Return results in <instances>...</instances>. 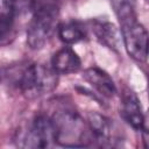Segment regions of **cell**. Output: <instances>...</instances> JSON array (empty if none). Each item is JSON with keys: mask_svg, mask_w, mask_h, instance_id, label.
<instances>
[{"mask_svg": "<svg viewBox=\"0 0 149 149\" xmlns=\"http://www.w3.org/2000/svg\"><path fill=\"white\" fill-rule=\"evenodd\" d=\"M10 72L5 73L8 78H12L13 84L19 88V91L28 99H35L47 93L52 92L57 87L58 73L52 69V66H47L44 64L31 63L24 66L13 68Z\"/></svg>", "mask_w": 149, "mask_h": 149, "instance_id": "cell-1", "label": "cell"}, {"mask_svg": "<svg viewBox=\"0 0 149 149\" xmlns=\"http://www.w3.org/2000/svg\"><path fill=\"white\" fill-rule=\"evenodd\" d=\"M55 128V142L62 147H86L94 141L88 122L72 109H62L51 118Z\"/></svg>", "mask_w": 149, "mask_h": 149, "instance_id": "cell-2", "label": "cell"}, {"mask_svg": "<svg viewBox=\"0 0 149 149\" xmlns=\"http://www.w3.org/2000/svg\"><path fill=\"white\" fill-rule=\"evenodd\" d=\"M58 19V6L51 0H35L33 16L27 29V44L30 49H42L55 33Z\"/></svg>", "mask_w": 149, "mask_h": 149, "instance_id": "cell-3", "label": "cell"}, {"mask_svg": "<svg viewBox=\"0 0 149 149\" xmlns=\"http://www.w3.org/2000/svg\"><path fill=\"white\" fill-rule=\"evenodd\" d=\"M121 26L122 42L128 55L137 61L146 62L149 56V34L137 21L136 14L119 19Z\"/></svg>", "mask_w": 149, "mask_h": 149, "instance_id": "cell-4", "label": "cell"}, {"mask_svg": "<svg viewBox=\"0 0 149 149\" xmlns=\"http://www.w3.org/2000/svg\"><path fill=\"white\" fill-rule=\"evenodd\" d=\"M20 146L23 148H48L55 142V128L51 118L37 115L21 135Z\"/></svg>", "mask_w": 149, "mask_h": 149, "instance_id": "cell-5", "label": "cell"}, {"mask_svg": "<svg viewBox=\"0 0 149 149\" xmlns=\"http://www.w3.org/2000/svg\"><path fill=\"white\" fill-rule=\"evenodd\" d=\"M35 0H0V38L1 44L13 36L16 17L24 12H33Z\"/></svg>", "mask_w": 149, "mask_h": 149, "instance_id": "cell-6", "label": "cell"}, {"mask_svg": "<svg viewBox=\"0 0 149 149\" xmlns=\"http://www.w3.org/2000/svg\"><path fill=\"white\" fill-rule=\"evenodd\" d=\"M120 114L122 119L135 130L144 129V115L142 113L141 104L136 94L129 88H126L122 93Z\"/></svg>", "mask_w": 149, "mask_h": 149, "instance_id": "cell-7", "label": "cell"}, {"mask_svg": "<svg viewBox=\"0 0 149 149\" xmlns=\"http://www.w3.org/2000/svg\"><path fill=\"white\" fill-rule=\"evenodd\" d=\"M88 126L91 128L94 141L99 142L101 146H114L118 141L115 139L114 127L109 119L99 114V113H90L87 119Z\"/></svg>", "mask_w": 149, "mask_h": 149, "instance_id": "cell-8", "label": "cell"}, {"mask_svg": "<svg viewBox=\"0 0 149 149\" xmlns=\"http://www.w3.org/2000/svg\"><path fill=\"white\" fill-rule=\"evenodd\" d=\"M91 29L95 36V38L105 47L113 51H119L122 35L119 33L116 27L109 21L105 20H92Z\"/></svg>", "mask_w": 149, "mask_h": 149, "instance_id": "cell-9", "label": "cell"}, {"mask_svg": "<svg viewBox=\"0 0 149 149\" xmlns=\"http://www.w3.org/2000/svg\"><path fill=\"white\" fill-rule=\"evenodd\" d=\"M83 78L99 94L105 98H113L116 93V87L113 79L104 70L99 68H88L83 72Z\"/></svg>", "mask_w": 149, "mask_h": 149, "instance_id": "cell-10", "label": "cell"}, {"mask_svg": "<svg viewBox=\"0 0 149 149\" xmlns=\"http://www.w3.org/2000/svg\"><path fill=\"white\" fill-rule=\"evenodd\" d=\"M51 66L58 74H70L79 71L81 61L71 48L64 47L54 54Z\"/></svg>", "mask_w": 149, "mask_h": 149, "instance_id": "cell-11", "label": "cell"}, {"mask_svg": "<svg viewBox=\"0 0 149 149\" xmlns=\"http://www.w3.org/2000/svg\"><path fill=\"white\" fill-rule=\"evenodd\" d=\"M58 36L66 44H74L86 37V28L79 21H68L61 23L57 28Z\"/></svg>", "mask_w": 149, "mask_h": 149, "instance_id": "cell-12", "label": "cell"}, {"mask_svg": "<svg viewBox=\"0 0 149 149\" xmlns=\"http://www.w3.org/2000/svg\"><path fill=\"white\" fill-rule=\"evenodd\" d=\"M148 95H149V81H148Z\"/></svg>", "mask_w": 149, "mask_h": 149, "instance_id": "cell-13", "label": "cell"}, {"mask_svg": "<svg viewBox=\"0 0 149 149\" xmlns=\"http://www.w3.org/2000/svg\"><path fill=\"white\" fill-rule=\"evenodd\" d=\"M146 1H147V2H149V0H146Z\"/></svg>", "mask_w": 149, "mask_h": 149, "instance_id": "cell-14", "label": "cell"}]
</instances>
